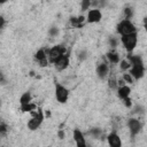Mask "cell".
Instances as JSON below:
<instances>
[{"mask_svg": "<svg viewBox=\"0 0 147 147\" xmlns=\"http://www.w3.org/2000/svg\"><path fill=\"white\" fill-rule=\"evenodd\" d=\"M63 136H64L63 131H60V132H59V137H60V138H63Z\"/></svg>", "mask_w": 147, "mask_h": 147, "instance_id": "cell-24", "label": "cell"}, {"mask_svg": "<svg viewBox=\"0 0 147 147\" xmlns=\"http://www.w3.org/2000/svg\"><path fill=\"white\" fill-rule=\"evenodd\" d=\"M68 98H69L68 88L61 84H56L55 85V99H56V101L60 103H64L68 101Z\"/></svg>", "mask_w": 147, "mask_h": 147, "instance_id": "cell-5", "label": "cell"}, {"mask_svg": "<svg viewBox=\"0 0 147 147\" xmlns=\"http://www.w3.org/2000/svg\"><path fill=\"white\" fill-rule=\"evenodd\" d=\"M102 18V14L100 11V9L98 8H92L87 11V16H86V20L88 23H98L99 21H101Z\"/></svg>", "mask_w": 147, "mask_h": 147, "instance_id": "cell-7", "label": "cell"}, {"mask_svg": "<svg viewBox=\"0 0 147 147\" xmlns=\"http://www.w3.org/2000/svg\"><path fill=\"white\" fill-rule=\"evenodd\" d=\"M129 72H130V75H131L134 79H140V78L144 76V72H145L144 63L132 64V65H131V69L129 70Z\"/></svg>", "mask_w": 147, "mask_h": 147, "instance_id": "cell-6", "label": "cell"}, {"mask_svg": "<svg viewBox=\"0 0 147 147\" xmlns=\"http://www.w3.org/2000/svg\"><path fill=\"white\" fill-rule=\"evenodd\" d=\"M108 85H109V87H110V88H113V90L118 88V85H117V79H116L115 77H110V78L108 79Z\"/></svg>", "mask_w": 147, "mask_h": 147, "instance_id": "cell-19", "label": "cell"}, {"mask_svg": "<svg viewBox=\"0 0 147 147\" xmlns=\"http://www.w3.org/2000/svg\"><path fill=\"white\" fill-rule=\"evenodd\" d=\"M21 109H22V111H24V113H32V111H34V110H37V105H34V103H29V105H24V106H21Z\"/></svg>", "mask_w": 147, "mask_h": 147, "instance_id": "cell-17", "label": "cell"}, {"mask_svg": "<svg viewBox=\"0 0 147 147\" xmlns=\"http://www.w3.org/2000/svg\"><path fill=\"white\" fill-rule=\"evenodd\" d=\"M117 32L121 34V37L123 36H127V34H132V33H137V28L136 25L131 22V20H122L118 24H117Z\"/></svg>", "mask_w": 147, "mask_h": 147, "instance_id": "cell-1", "label": "cell"}, {"mask_svg": "<svg viewBox=\"0 0 147 147\" xmlns=\"http://www.w3.org/2000/svg\"><path fill=\"white\" fill-rule=\"evenodd\" d=\"M107 59H108V61L110 62V63H113V64H118L119 63V53L118 52H116L115 49H111V51H109L108 53H107Z\"/></svg>", "mask_w": 147, "mask_h": 147, "instance_id": "cell-14", "label": "cell"}, {"mask_svg": "<svg viewBox=\"0 0 147 147\" xmlns=\"http://www.w3.org/2000/svg\"><path fill=\"white\" fill-rule=\"evenodd\" d=\"M144 26H145V30L147 31V17L144 20Z\"/></svg>", "mask_w": 147, "mask_h": 147, "instance_id": "cell-23", "label": "cell"}, {"mask_svg": "<svg viewBox=\"0 0 147 147\" xmlns=\"http://www.w3.org/2000/svg\"><path fill=\"white\" fill-rule=\"evenodd\" d=\"M74 140L76 142V147H87L85 137L79 130H75L74 131Z\"/></svg>", "mask_w": 147, "mask_h": 147, "instance_id": "cell-11", "label": "cell"}, {"mask_svg": "<svg viewBox=\"0 0 147 147\" xmlns=\"http://www.w3.org/2000/svg\"><path fill=\"white\" fill-rule=\"evenodd\" d=\"M124 14H125V20H130V18L132 17V15H133L131 8H126V9L124 10Z\"/></svg>", "mask_w": 147, "mask_h": 147, "instance_id": "cell-20", "label": "cell"}, {"mask_svg": "<svg viewBox=\"0 0 147 147\" xmlns=\"http://www.w3.org/2000/svg\"><path fill=\"white\" fill-rule=\"evenodd\" d=\"M123 102H124V105H125V107H126V108H130V107H131V105H132V102H131V99H130V98H127V99L123 100Z\"/></svg>", "mask_w": 147, "mask_h": 147, "instance_id": "cell-22", "label": "cell"}, {"mask_svg": "<svg viewBox=\"0 0 147 147\" xmlns=\"http://www.w3.org/2000/svg\"><path fill=\"white\" fill-rule=\"evenodd\" d=\"M122 78H123V80L125 82V84H126V85L133 84V82H134V78L130 75V72H124V74H123V76H122Z\"/></svg>", "mask_w": 147, "mask_h": 147, "instance_id": "cell-18", "label": "cell"}, {"mask_svg": "<svg viewBox=\"0 0 147 147\" xmlns=\"http://www.w3.org/2000/svg\"><path fill=\"white\" fill-rule=\"evenodd\" d=\"M127 127H129V132L132 134V136H136L140 132V129H141V123L139 119L137 118H130L127 121Z\"/></svg>", "mask_w": 147, "mask_h": 147, "instance_id": "cell-8", "label": "cell"}, {"mask_svg": "<svg viewBox=\"0 0 147 147\" xmlns=\"http://www.w3.org/2000/svg\"><path fill=\"white\" fill-rule=\"evenodd\" d=\"M31 102H32V96H31V94H30L29 92H25V93H23V94L21 95V98H20V103H21V106L29 105V103H31Z\"/></svg>", "mask_w": 147, "mask_h": 147, "instance_id": "cell-15", "label": "cell"}, {"mask_svg": "<svg viewBox=\"0 0 147 147\" xmlns=\"http://www.w3.org/2000/svg\"><path fill=\"white\" fill-rule=\"evenodd\" d=\"M130 93H131V88L129 87V85H125V86H122V87L117 88V95L122 100H125V99L130 98Z\"/></svg>", "mask_w": 147, "mask_h": 147, "instance_id": "cell-13", "label": "cell"}, {"mask_svg": "<svg viewBox=\"0 0 147 147\" xmlns=\"http://www.w3.org/2000/svg\"><path fill=\"white\" fill-rule=\"evenodd\" d=\"M69 63H70L69 56L65 54V55L61 56V57L54 63V65H55V68H56L59 71H63V70H65V69L69 67Z\"/></svg>", "mask_w": 147, "mask_h": 147, "instance_id": "cell-10", "label": "cell"}, {"mask_svg": "<svg viewBox=\"0 0 147 147\" xmlns=\"http://www.w3.org/2000/svg\"><path fill=\"white\" fill-rule=\"evenodd\" d=\"M107 142L109 147H122V138L116 132H111L108 134Z\"/></svg>", "mask_w": 147, "mask_h": 147, "instance_id": "cell-9", "label": "cell"}, {"mask_svg": "<svg viewBox=\"0 0 147 147\" xmlns=\"http://www.w3.org/2000/svg\"><path fill=\"white\" fill-rule=\"evenodd\" d=\"M92 5L91 1H83L82 2V10H86V9H91L90 6Z\"/></svg>", "mask_w": 147, "mask_h": 147, "instance_id": "cell-21", "label": "cell"}, {"mask_svg": "<svg viewBox=\"0 0 147 147\" xmlns=\"http://www.w3.org/2000/svg\"><path fill=\"white\" fill-rule=\"evenodd\" d=\"M121 42L123 45V47L126 49V52L131 53L137 44H138V34L137 33H132V34H127V36H123L121 37Z\"/></svg>", "mask_w": 147, "mask_h": 147, "instance_id": "cell-2", "label": "cell"}, {"mask_svg": "<svg viewBox=\"0 0 147 147\" xmlns=\"http://www.w3.org/2000/svg\"><path fill=\"white\" fill-rule=\"evenodd\" d=\"M65 47L62 46V45H56V46H53L48 49L47 52V55H48V60L51 63H55L61 56L65 55Z\"/></svg>", "mask_w": 147, "mask_h": 147, "instance_id": "cell-3", "label": "cell"}, {"mask_svg": "<svg viewBox=\"0 0 147 147\" xmlns=\"http://www.w3.org/2000/svg\"><path fill=\"white\" fill-rule=\"evenodd\" d=\"M31 114H32V117L28 122V127L31 131H34V130L39 129V126L41 125V123L44 121V114H42V111L40 109H37V110L32 111Z\"/></svg>", "mask_w": 147, "mask_h": 147, "instance_id": "cell-4", "label": "cell"}, {"mask_svg": "<svg viewBox=\"0 0 147 147\" xmlns=\"http://www.w3.org/2000/svg\"><path fill=\"white\" fill-rule=\"evenodd\" d=\"M119 69H121L122 71H124V72L129 71V70L131 69V63H130V61H129L127 59L121 60V61H119Z\"/></svg>", "mask_w": 147, "mask_h": 147, "instance_id": "cell-16", "label": "cell"}, {"mask_svg": "<svg viewBox=\"0 0 147 147\" xmlns=\"http://www.w3.org/2000/svg\"><path fill=\"white\" fill-rule=\"evenodd\" d=\"M96 74L100 78H106L108 75H109V65L106 63V62H102L100 63L98 67H96Z\"/></svg>", "mask_w": 147, "mask_h": 147, "instance_id": "cell-12", "label": "cell"}]
</instances>
